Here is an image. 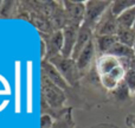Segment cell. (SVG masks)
<instances>
[{
	"instance_id": "ac0fdd59",
	"label": "cell",
	"mask_w": 135,
	"mask_h": 128,
	"mask_svg": "<svg viewBox=\"0 0 135 128\" xmlns=\"http://www.w3.org/2000/svg\"><path fill=\"white\" fill-rule=\"evenodd\" d=\"M112 94L117 98V100H121V101L127 100L129 96H133V95L131 94V91H129V89L127 88L126 83H124L123 81H122L121 83L117 86V88L115 89V90L112 91Z\"/></svg>"
},
{
	"instance_id": "7a4b0ae2",
	"label": "cell",
	"mask_w": 135,
	"mask_h": 128,
	"mask_svg": "<svg viewBox=\"0 0 135 128\" xmlns=\"http://www.w3.org/2000/svg\"><path fill=\"white\" fill-rule=\"evenodd\" d=\"M49 61L57 68V70L61 72V75L69 83L70 87H74L78 83V79L81 78V72L77 68L76 61H74L72 58H65L62 55L52 57Z\"/></svg>"
},
{
	"instance_id": "52a82bcc",
	"label": "cell",
	"mask_w": 135,
	"mask_h": 128,
	"mask_svg": "<svg viewBox=\"0 0 135 128\" xmlns=\"http://www.w3.org/2000/svg\"><path fill=\"white\" fill-rule=\"evenodd\" d=\"M79 26L77 24H68L63 29V50H62V56L65 58H71L74 48L76 44L77 36H78Z\"/></svg>"
},
{
	"instance_id": "7402d4cb",
	"label": "cell",
	"mask_w": 135,
	"mask_h": 128,
	"mask_svg": "<svg viewBox=\"0 0 135 128\" xmlns=\"http://www.w3.org/2000/svg\"><path fill=\"white\" fill-rule=\"evenodd\" d=\"M93 128H117L114 125H107V124H103V125H98V126H95Z\"/></svg>"
},
{
	"instance_id": "d6986e66",
	"label": "cell",
	"mask_w": 135,
	"mask_h": 128,
	"mask_svg": "<svg viewBox=\"0 0 135 128\" xmlns=\"http://www.w3.org/2000/svg\"><path fill=\"white\" fill-rule=\"evenodd\" d=\"M123 82L126 83L127 88L129 89L132 95L135 94V71L132 69L127 70L126 71V75H124V78H123Z\"/></svg>"
},
{
	"instance_id": "8fae6325",
	"label": "cell",
	"mask_w": 135,
	"mask_h": 128,
	"mask_svg": "<svg viewBox=\"0 0 135 128\" xmlns=\"http://www.w3.org/2000/svg\"><path fill=\"white\" fill-rule=\"evenodd\" d=\"M94 37H95L94 31L91 30L90 27H88V26L84 25V24H82V25L79 26L78 36H77V40H76V44H75V48H74V52H72V56H71V58L74 59V61H76L77 57L81 55V52L84 50V48L88 45V43L90 42Z\"/></svg>"
},
{
	"instance_id": "7c38bea8",
	"label": "cell",
	"mask_w": 135,
	"mask_h": 128,
	"mask_svg": "<svg viewBox=\"0 0 135 128\" xmlns=\"http://www.w3.org/2000/svg\"><path fill=\"white\" fill-rule=\"evenodd\" d=\"M117 40L116 36H95V44L96 49L101 55H108L113 46H114Z\"/></svg>"
},
{
	"instance_id": "2e32d148",
	"label": "cell",
	"mask_w": 135,
	"mask_h": 128,
	"mask_svg": "<svg viewBox=\"0 0 135 128\" xmlns=\"http://www.w3.org/2000/svg\"><path fill=\"white\" fill-rule=\"evenodd\" d=\"M135 21V6L132 8L127 10L122 14L117 17V24L119 27H124V29H133Z\"/></svg>"
},
{
	"instance_id": "9a60e30c",
	"label": "cell",
	"mask_w": 135,
	"mask_h": 128,
	"mask_svg": "<svg viewBox=\"0 0 135 128\" xmlns=\"http://www.w3.org/2000/svg\"><path fill=\"white\" fill-rule=\"evenodd\" d=\"M116 37L120 43H122V44L127 45V46H129V48H133V44L135 42V31L133 29L119 27Z\"/></svg>"
},
{
	"instance_id": "603a6c76",
	"label": "cell",
	"mask_w": 135,
	"mask_h": 128,
	"mask_svg": "<svg viewBox=\"0 0 135 128\" xmlns=\"http://www.w3.org/2000/svg\"><path fill=\"white\" fill-rule=\"evenodd\" d=\"M129 69H132V70H134V71H135V57L131 61V65H129Z\"/></svg>"
},
{
	"instance_id": "cb8c5ba5",
	"label": "cell",
	"mask_w": 135,
	"mask_h": 128,
	"mask_svg": "<svg viewBox=\"0 0 135 128\" xmlns=\"http://www.w3.org/2000/svg\"><path fill=\"white\" fill-rule=\"evenodd\" d=\"M133 50H134V54H135V42H134V44H133Z\"/></svg>"
},
{
	"instance_id": "5bb4252c",
	"label": "cell",
	"mask_w": 135,
	"mask_h": 128,
	"mask_svg": "<svg viewBox=\"0 0 135 128\" xmlns=\"http://www.w3.org/2000/svg\"><path fill=\"white\" fill-rule=\"evenodd\" d=\"M134 6H135V0H115V1H112L110 11L117 18L120 14H122L127 10L132 8Z\"/></svg>"
},
{
	"instance_id": "6da1fadb",
	"label": "cell",
	"mask_w": 135,
	"mask_h": 128,
	"mask_svg": "<svg viewBox=\"0 0 135 128\" xmlns=\"http://www.w3.org/2000/svg\"><path fill=\"white\" fill-rule=\"evenodd\" d=\"M40 89H42V101H45L47 110H52L55 113V120L61 117L68 110L64 109V105L66 102L65 91L59 87L54 84L45 76L40 75Z\"/></svg>"
},
{
	"instance_id": "277c9868",
	"label": "cell",
	"mask_w": 135,
	"mask_h": 128,
	"mask_svg": "<svg viewBox=\"0 0 135 128\" xmlns=\"http://www.w3.org/2000/svg\"><path fill=\"white\" fill-rule=\"evenodd\" d=\"M117 30H119V24H117V18L112 13L110 7L104 12L101 17L100 21L97 23L94 35L95 36H116Z\"/></svg>"
},
{
	"instance_id": "3957f363",
	"label": "cell",
	"mask_w": 135,
	"mask_h": 128,
	"mask_svg": "<svg viewBox=\"0 0 135 128\" xmlns=\"http://www.w3.org/2000/svg\"><path fill=\"white\" fill-rule=\"evenodd\" d=\"M112 5V1L105 0H89L85 1V13H84L83 23L91 30H95L97 23L100 21L101 17Z\"/></svg>"
},
{
	"instance_id": "484cf974",
	"label": "cell",
	"mask_w": 135,
	"mask_h": 128,
	"mask_svg": "<svg viewBox=\"0 0 135 128\" xmlns=\"http://www.w3.org/2000/svg\"><path fill=\"white\" fill-rule=\"evenodd\" d=\"M133 97H134V100H135V94H134V95H133Z\"/></svg>"
},
{
	"instance_id": "ffe728a7",
	"label": "cell",
	"mask_w": 135,
	"mask_h": 128,
	"mask_svg": "<svg viewBox=\"0 0 135 128\" xmlns=\"http://www.w3.org/2000/svg\"><path fill=\"white\" fill-rule=\"evenodd\" d=\"M55 119L49 114H42L40 116V128H52Z\"/></svg>"
},
{
	"instance_id": "44dd1931",
	"label": "cell",
	"mask_w": 135,
	"mask_h": 128,
	"mask_svg": "<svg viewBox=\"0 0 135 128\" xmlns=\"http://www.w3.org/2000/svg\"><path fill=\"white\" fill-rule=\"evenodd\" d=\"M127 125H128L129 128H135V115H128Z\"/></svg>"
},
{
	"instance_id": "8992f818",
	"label": "cell",
	"mask_w": 135,
	"mask_h": 128,
	"mask_svg": "<svg viewBox=\"0 0 135 128\" xmlns=\"http://www.w3.org/2000/svg\"><path fill=\"white\" fill-rule=\"evenodd\" d=\"M44 42V40H43ZM45 58L50 59L62 54L63 50V31L56 30L45 36Z\"/></svg>"
},
{
	"instance_id": "9c48e42d",
	"label": "cell",
	"mask_w": 135,
	"mask_h": 128,
	"mask_svg": "<svg viewBox=\"0 0 135 128\" xmlns=\"http://www.w3.org/2000/svg\"><path fill=\"white\" fill-rule=\"evenodd\" d=\"M96 52H97V49H96V44H95V37L88 43L84 50L81 52L78 57L76 59V64L77 68H78L79 72L85 71V70L89 69V67L91 65L93 61H95V57H96Z\"/></svg>"
},
{
	"instance_id": "4fadbf2b",
	"label": "cell",
	"mask_w": 135,
	"mask_h": 128,
	"mask_svg": "<svg viewBox=\"0 0 135 128\" xmlns=\"http://www.w3.org/2000/svg\"><path fill=\"white\" fill-rule=\"evenodd\" d=\"M108 55L114 56L119 59H132L135 57L133 48H129L127 45L122 44V43L117 42L114 46L110 49V51L108 52Z\"/></svg>"
},
{
	"instance_id": "30bf717a",
	"label": "cell",
	"mask_w": 135,
	"mask_h": 128,
	"mask_svg": "<svg viewBox=\"0 0 135 128\" xmlns=\"http://www.w3.org/2000/svg\"><path fill=\"white\" fill-rule=\"evenodd\" d=\"M120 65H121V61L110 55H101L96 58V71L98 74V77L109 75Z\"/></svg>"
},
{
	"instance_id": "4316f807",
	"label": "cell",
	"mask_w": 135,
	"mask_h": 128,
	"mask_svg": "<svg viewBox=\"0 0 135 128\" xmlns=\"http://www.w3.org/2000/svg\"><path fill=\"white\" fill-rule=\"evenodd\" d=\"M76 128H78V127H76Z\"/></svg>"
},
{
	"instance_id": "ba28073f",
	"label": "cell",
	"mask_w": 135,
	"mask_h": 128,
	"mask_svg": "<svg viewBox=\"0 0 135 128\" xmlns=\"http://www.w3.org/2000/svg\"><path fill=\"white\" fill-rule=\"evenodd\" d=\"M64 12L68 18L69 24L82 25L85 13V2L82 1H64L63 2Z\"/></svg>"
},
{
	"instance_id": "d4e9b609",
	"label": "cell",
	"mask_w": 135,
	"mask_h": 128,
	"mask_svg": "<svg viewBox=\"0 0 135 128\" xmlns=\"http://www.w3.org/2000/svg\"><path fill=\"white\" fill-rule=\"evenodd\" d=\"M133 30L135 31V21H134V25H133Z\"/></svg>"
},
{
	"instance_id": "5b68a950",
	"label": "cell",
	"mask_w": 135,
	"mask_h": 128,
	"mask_svg": "<svg viewBox=\"0 0 135 128\" xmlns=\"http://www.w3.org/2000/svg\"><path fill=\"white\" fill-rule=\"evenodd\" d=\"M40 75L45 76L49 81H51L54 84L59 87L62 90L68 91L70 89L69 83L64 79V77L61 75V72L57 70V68L49 59L42 58V61H40Z\"/></svg>"
},
{
	"instance_id": "e0dca14e",
	"label": "cell",
	"mask_w": 135,
	"mask_h": 128,
	"mask_svg": "<svg viewBox=\"0 0 135 128\" xmlns=\"http://www.w3.org/2000/svg\"><path fill=\"white\" fill-rule=\"evenodd\" d=\"M71 113H72V109L71 108H68V110L61 117L55 120V124L52 128H76Z\"/></svg>"
}]
</instances>
